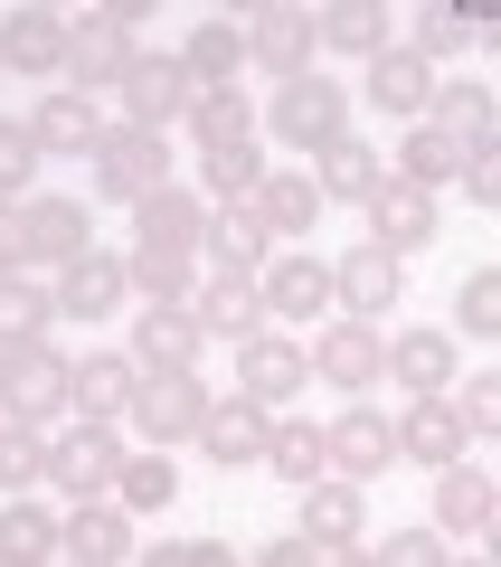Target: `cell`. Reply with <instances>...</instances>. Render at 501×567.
<instances>
[{
  "label": "cell",
  "instance_id": "cell-1",
  "mask_svg": "<svg viewBox=\"0 0 501 567\" xmlns=\"http://www.w3.org/2000/svg\"><path fill=\"white\" fill-rule=\"evenodd\" d=\"M256 123H275V142H284V152H331V142L350 133V85L313 66V76L275 85V104H256Z\"/></svg>",
  "mask_w": 501,
  "mask_h": 567
},
{
  "label": "cell",
  "instance_id": "cell-2",
  "mask_svg": "<svg viewBox=\"0 0 501 567\" xmlns=\"http://www.w3.org/2000/svg\"><path fill=\"white\" fill-rule=\"evenodd\" d=\"M200 416H208V388H200V369H152V379L133 388V406H123V425H133V445H142V454L200 445Z\"/></svg>",
  "mask_w": 501,
  "mask_h": 567
},
{
  "label": "cell",
  "instance_id": "cell-3",
  "mask_svg": "<svg viewBox=\"0 0 501 567\" xmlns=\"http://www.w3.org/2000/svg\"><path fill=\"white\" fill-rule=\"evenodd\" d=\"M190 95H200V85L181 76V58H171V48H133V66H123V85L104 95V114L133 123V133H161V142H171V123L190 114Z\"/></svg>",
  "mask_w": 501,
  "mask_h": 567
},
{
  "label": "cell",
  "instance_id": "cell-4",
  "mask_svg": "<svg viewBox=\"0 0 501 567\" xmlns=\"http://www.w3.org/2000/svg\"><path fill=\"white\" fill-rule=\"evenodd\" d=\"M123 425H85V416H67V425H48V492H76V502H104L114 492V473H123Z\"/></svg>",
  "mask_w": 501,
  "mask_h": 567
},
{
  "label": "cell",
  "instance_id": "cell-5",
  "mask_svg": "<svg viewBox=\"0 0 501 567\" xmlns=\"http://www.w3.org/2000/svg\"><path fill=\"white\" fill-rule=\"evenodd\" d=\"M123 66H133V29H123L104 0H95V10H67V66H58L67 95H95L104 104L123 85Z\"/></svg>",
  "mask_w": 501,
  "mask_h": 567
},
{
  "label": "cell",
  "instance_id": "cell-6",
  "mask_svg": "<svg viewBox=\"0 0 501 567\" xmlns=\"http://www.w3.org/2000/svg\"><path fill=\"white\" fill-rule=\"evenodd\" d=\"M303 360H313L321 388H341V398H369V388L388 379V331L379 322H321V341H303Z\"/></svg>",
  "mask_w": 501,
  "mask_h": 567
},
{
  "label": "cell",
  "instance_id": "cell-7",
  "mask_svg": "<svg viewBox=\"0 0 501 567\" xmlns=\"http://www.w3.org/2000/svg\"><path fill=\"white\" fill-rule=\"evenodd\" d=\"M237 39H246V66H265L275 85L313 76V58H321L313 10H294V0H265V10H246V20H237Z\"/></svg>",
  "mask_w": 501,
  "mask_h": 567
},
{
  "label": "cell",
  "instance_id": "cell-8",
  "mask_svg": "<svg viewBox=\"0 0 501 567\" xmlns=\"http://www.w3.org/2000/svg\"><path fill=\"white\" fill-rule=\"evenodd\" d=\"M161 181H171V142L133 133V123H104V142H95V189H104V199L133 208V199H152Z\"/></svg>",
  "mask_w": 501,
  "mask_h": 567
},
{
  "label": "cell",
  "instance_id": "cell-9",
  "mask_svg": "<svg viewBox=\"0 0 501 567\" xmlns=\"http://www.w3.org/2000/svg\"><path fill=\"white\" fill-rule=\"evenodd\" d=\"M407 303V265L379 256V246H350V256H331V312L341 322H388V312Z\"/></svg>",
  "mask_w": 501,
  "mask_h": 567
},
{
  "label": "cell",
  "instance_id": "cell-10",
  "mask_svg": "<svg viewBox=\"0 0 501 567\" xmlns=\"http://www.w3.org/2000/svg\"><path fill=\"white\" fill-rule=\"evenodd\" d=\"M321 464L341 473V483H360V492H369L388 464H398V425H388L379 406H360V398H350L341 416L321 425Z\"/></svg>",
  "mask_w": 501,
  "mask_h": 567
},
{
  "label": "cell",
  "instance_id": "cell-11",
  "mask_svg": "<svg viewBox=\"0 0 501 567\" xmlns=\"http://www.w3.org/2000/svg\"><path fill=\"white\" fill-rule=\"evenodd\" d=\"M20 237H29V265H76L85 246H95V208L85 199H67V189H29L20 199Z\"/></svg>",
  "mask_w": 501,
  "mask_h": 567
},
{
  "label": "cell",
  "instance_id": "cell-12",
  "mask_svg": "<svg viewBox=\"0 0 501 567\" xmlns=\"http://www.w3.org/2000/svg\"><path fill=\"white\" fill-rule=\"evenodd\" d=\"M303 379H313V360H303V341H284L275 322H265V331H246V341H237V398H246V406L284 416V398H294Z\"/></svg>",
  "mask_w": 501,
  "mask_h": 567
},
{
  "label": "cell",
  "instance_id": "cell-13",
  "mask_svg": "<svg viewBox=\"0 0 501 567\" xmlns=\"http://www.w3.org/2000/svg\"><path fill=\"white\" fill-rule=\"evenodd\" d=\"M256 303H265V322H275V331L331 322V256H275L256 275Z\"/></svg>",
  "mask_w": 501,
  "mask_h": 567
},
{
  "label": "cell",
  "instance_id": "cell-14",
  "mask_svg": "<svg viewBox=\"0 0 501 567\" xmlns=\"http://www.w3.org/2000/svg\"><path fill=\"white\" fill-rule=\"evenodd\" d=\"M0 416H10V425H39V435H48V416H67V360L48 341L0 360Z\"/></svg>",
  "mask_w": 501,
  "mask_h": 567
},
{
  "label": "cell",
  "instance_id": "cell-15",
  "mask_svg": "<svg viewBox=\"0 0 501 567\" xmlns=\"http://www.w3.org/2000/svg\"><path fill=\"white\" fill-rule=\"evenodd\" d=\"M29 123V142H39V162H95V142H104V104L95 95H67V85H48L39 95V114H20Z\"/></svg>",
  "mask_w": 501,
  "mask_h": 567
},
{
  "label": "cell",
  "instance_id": "cell-16",
  "mask_svg": "<svg viewBox=\"0 0 501 567\" xmlns=\"http://www.w3.org/2000/svg\"><path fill=\"white\" fill-rule=\"evenodd\" d=\"M48 303H58V322H114V312H123V256L85 246L76 265L48 275Z\"/></svg>",
  "mask_w": 501,
  "mask_h": 567
},
{
  "label": "cell",
  "instance_id": "cell-17",
  "mask_svg": "<svg viewBox=\"0 0 501 567\" xmlns=\"http://www.w3.org/2000/svg\"><path fill=\"white\" fill-rule=\"evenodd\" d=\"M436 227H444V208L426 199V189H407V181H379V199H369V246L379 256H426L436 246Z\"/></svg>",
  "mask_w": 501,
  "mask_h": 567
},
{
  "label": "cell",
  "instance_id": "cell-18",
  "mask_svg": "<svg viewBox=\"0 0 501 567\" xmlns=\"http://www.w3.org/2000/svg\"><path fill=\"white\" fill-rule=\"evenodd\" d=\"M67 66V10H0V76H58Z\"/></svg>",
  "mask_w": 501,
  "mask_h": 567
},
{
  "label": "cell",
  "instance_id": "cell-19",
  "mask_svg": "<svg viewBox=\"0 0 501 567\" xmlns=\"http://www.w3.org/2000/svg\"><path fill=\"white\" fill-rule=\"evenodd\" d=\"M133 388H142V369L123 360V350H95V360H67V416H85V425H123Z\"/></svg>",
  "mask_w": 501,
  "mask_h": 567
},
{
  "label": "cell",
  "instance_id": "cell-20",
  "mask_svg": "<svg viewBox=\"0 0 501 567\" xmlns=\"http://www.w3.org/2000/svg\"><path fill=\"white\" fill-rule=\"evenodd\" d=\"M200 350H208V331L190 322V303H142V322H133V350L123 360L152 379V369H200Z\"/></svg>",
  "mask_w": 501,
  "mask_h": 567
},
{
  "label": "cell",
  "instance_id": "cell-21",
  "mask_svg": "<svg viewBox=\"0 0 501 567\" xmlns=\"http://www.w3.org/2000/svg\"><path fill=\"white\" fill-rule=\"evenodd\" d=\"M265 406H246V398H208V416H200V454L218 473H256L265 464Z\"/></svg>",
  "mask_w": 501,
  "mask_h": 567
},
{
  "label": "cell",
  "instance_id": "cell-22",
  "mask_svg": "<svg viewBox=\"0 0 501 567\" xmlns=\"http://www.w3.org/2000/svg\"><path fill=\"white\" fill-rule=\"evenodd\" d=\"M58 558L67 567H133V520L114 502H76L58 520Z\"/></svg>",
  "mask_w": 501,
  "mask_h": 567
},
{
  "label": "cell",
  "instance_id": "cell-23",
  "mask_svg": "<svg viewBox=\"0 0 501 567\" xmlns=\"http://www.w3.org/2000/svg\"><path fill=\"white\" fill-rule=\"evenodd\" d=\"M388 379H398L407 398H454V379H463L454 331H398V341H388Z\"/></svg>",
  "mask_w": 501,
  "mask_h": 567
},
{
  "label": "cell",
  "instance_id": "cell-24",
  "mask_svg": "<svg viewBox=\"0 0 501 567\" xmlns=\"http://www.w3.org/2000/svg\"><path fill=\"white\" fill-rule=\"evenodd\" d=\"M388 425H398V464L444 473V464H463V454H473V435L454 425V406H444V398H407V416H388Z\"/></svg>",
  "mask_w": 501,
  "mask_h": 567
},
{
  "label": "cell",
  "instance_id": "cell-25",
  "mask_svg": "<svg viewBox=\"0 0 501 567\" xmlns=\"http://www.w3.org/2000/svg\"><path fill=\"white\" fill-rule=\"evenodd\" d=\"M426 529H436V539H482V529H492V473H482L473 454L436 473V520Z\"/></svg>",
  "mask_w": 501,
  "mask_h": 567
},
{
  "label": "cell",
  "instance_id": "cell-26",
  "mask_svg": "<svg viewBox=\"0 0 501 567\" xmlns=\"http://www.w3.org/2000/svg\"><path fill=\"white\" fill-rule=\"evenodd\" d=\"M360 520H369V492H360V483H341V473H321V483L303 492L294 539H313V548H350V539H360Z\"/></svg>",
  "mask_w": 501,
  "mask_h": 567
},
{
  "label": "cell",
  "instance_id": "cell-27",
  "mask_svg": "<svg viewBox=\"0 0 501 567\" xmlns=\"http://www.w3.org/2000/svg\"><path fill=\"white\" fill-rule=\"evenodd\" d=\"M190 322L208 331V341H246V331H265V303L246 275H200L190 284Z\"/></svg>",
  "mask_w": 501,
  "mask_h": 567
},
{
  "label": "cell",
  "instance_id": "cell-28",
  "mask_svg": "<svg viewBox=\"0 0 501 567\" xmlns=\"http://www.w3.org/2000/svg\"><path fill=\"white\" fill-rule=\"evenodd\" d=\"M181 123L200 133V152H237V142H265V123H256V95H246V85H200Z\"/></svg>",
  "mask_w": 501,
  "mask_h": 567
},
{
  "label": "cell",
  "instance_id": "cell-29",
  "mask_svg": "<svg viewBox=\"0 0 501 567\" xmlns=\"http://www.w3.org/2000/svg\"><path fill=\"white\" fill-rule=\"evenodd\" d=\"M200 275H208L200 246H133L123 256V293H142V303H190Z\"/></svg>",
  "mask_w": 501,
  "mask_h": 567
},
{
  "label": "cell",
  "instance_id": "cell-30",
  "mask_svg": "<svg viewBox=\"0 0 501 567\" xmlns=\"http://www.w3.org/2000/svg\"><path fill=\"white\" fill-rule=\"evenodd\" d=\"M208 237V199L181 181H161L152 199H133V246H200Z\"/></svg>",
  "mask_w": 501,
  "mask_h": 567
},
{
  "label": "cell",
  "instance_id": "cell-31",
  "mask_svg": "<svg viewBox=\"0 0 501 567\" xmlns=\"http://www.w3.org/2000/svg\"><path fill=\"white\" fill-rule=\"evenodd\" d=\"M379 181H388V162H379V152H369V142H331V152H313V189H321V208H331V199H341V208H369V199H379Z\"/></svg>",
  "mask_w": 501,
  "mask_h": 567
},
{
  "label": "cell",
  "instance_id": "cell-32",
  "mask_svg": "<svg viewBox=\"0 0 501 567\" xmlns=\"http://www.w3.org/2000/svg\"><path fill=\"white\" fill-rule=\"evenodd\" d=\"M246 218H256L265 237H313V218H321L313 171H265V181H256V199H246Z\"/></svg>",
  "mask_w": 501,
  "mask_h": 567
},
{
  "label": "cell",
  "instance_id": "cell-33",
  "mask_svg": "<svg viewBox=\"0 0 501 567\" xmlns=\"http://www.w3.org/2000/svg\"><path fill=\"white\" fill-rule=\"evenodd\" d=\"M200 256H208V275H246V284H256L265 265H275V237H265V227L246 218V208H208Z\"/></svg>",
  "mask_w": 501,
  "mask_h": 567
},
{
  "label": "cell",
  "instance_id": "cell-34",
  "mask_svg": "<svg viewBox=\"0 0 501 567\" xmlns=\"http://www.w3.org/2000/svg\"><path fill=\"white\" fill-rule=\"evenodd\" d=\"M426 95H436V66H426L407 39H388L379 58H369V104H379V114H407V123H417V114H426Z\"/></svg>",
  "mask_w": 501,
  "mask_h": 567
},
{
  "label": "cell",
  "instance_id": "cell-35",
  "mask_svg": "<svg viewBox=\"0 0 501 567\" xmlns=\"http://www.w3.org/2000/svg\"><path fill=\"white\" fill-rule=\"evenodd\" d=\"M58 520L67 511H48L39 492L0 502V567H58Z\"/></svg>",
  "mask_w": 501,
  "mask_h": 567
},
{
  "label": "cell",
  "instance_id": "cell-36",
  "mask_svg": "<svg viewBox=\"0 0 501 567\" xmlns=\"http://www.w3.org/2000/svg\"><path fill=\"white\" fill-rule=\"evenodd\" d=\"M388 29H398V20H388L379 0H331V10H313V39L341 48V58H360V66L388 48Z\"/></svg>",
  "mask_w": 501,
  "mask_h": 567
},
{
  "label": "cell",
  "instance_id": "cell-37",
  "mask_svg": "<svg viewBox=\"0 0 501 567\" xmlns=\"http://www.w3.org/2000/svg\"><path fill=\"white\" fill-rule=\"evenodd\" d=\"M454 171H463V142H444L436 123H407V142H398V162H388V181H407V189H454Z\"/></svg>",
  "mask_w": 501,
  "mask_h": 567
},
{
  "label": "cell",
  "instance_id": "cell-38",
  "mask_svg": "<svg viewBox=\"0 0 501 567\" xmlns=\"http://www.w3.org/2000/svg\"><path fill=\"white\" fill-rule=\"evenodd\" d=\"M104 502H114L123 520H142V511H171V502H181V464H171V454H142V445H133Z\"/></svg>",
  "mask_w": 501,
  "mask_h": 567
},
{
  "label": "cell",
  "instance_id": "cell-39",
  "mask_svg": "<svg viewBox=\"0 0 501 567\" xmlns=\"http://www.w3.org/2000/svg\"><path fill=\"white\" fill-rule=\"evenodd\" d=\"M417 123H436L444 142H463V152H473V142H492V85H473V76L436 85V95H426V114H417Z\"/></svg>",
  "mask_w": 501,
  "mask_h": 567
},
{
  "label": "cell",
  "instance_id": "cell-40",
  "mask_svg": "<svg viewBox=\"0 0 501 567\" xmlns=\"http://www.w3.org/2000/svg\"><path fill=\"white\" fill-rule=\"evenodd\" d=\"M48 322H58L48 284H39V275H0V360H10V350H39Z\"/></svg>",
  "mask_w": 501,
  "mask_h": 567
},
{
  "label": "cell",
  "instance_id": "cell-41",
  "mask_svg": "<svg viewBox=\"0 0 501 567\" xmlns=\"http://www.w3.org/2000/svg\"><path fill=\"white\" fill-rule=\"evenodd\" d=\"M171 58H181V76H190V85H237L246 39H237V20H200L181 48H171Z\"/></svg>",
  "mask_w": 501,
  "mask_h": 567
},
{
  "label": "cell",
  "instance_id": "cell-42",
  "mask_svg": "<svg viewBox=\"0 0 501 567\" xmlns=\"http://www.w3.org/2000/svg\"><path fill=\"white\" fill-rule=\"evenodd\" d=\"M265 464H275V483H284V492H313L321 473H331V464H321V425L275 416V425H265Z\"/></svg>",
  "mask_w": 501,
  "mask_h": 567
},
{
  "label": "cell",
  "instance_id": "cell-43",
  "mask_svg": "<svg viewBox=\"0 0 501 567\" xmlns=\"http://www.w3.org/2000/svg\"><path fill=\"white\" fill-rule=\"evenodd\" d=\"M265 171H275V162H265V142H237V152H200V199H208V208H246Z\"/></svg>",
  "mask_w": 501,
  "mask_h": 567
},
{
  "label": "cell",
  "instance_id": "cell-44",
  "mask_svg": "<svg viewBox=\"0 0 501 567\" xmlns=\"http://www.w3.org/2000/svg\"><path fill=\"white\" fill-rule=\"evenodd\" d=\"M473 39H492V20H482V10H444V0H426V10H417V39H407V48L436 66V58H463Z\"/></svg>",
  "mask_w": 501,
  "mask_h": 567
},
{
  "label": "cell",
  "instance_id": "cell-45",
  "mask_svg": "<svg viewBox=\"0 0 501 567\" xmlns=\"http://www.w3.org/2000/svg\"><path fill=\"white\" fill-rule=\"evenodd\" d=\"M39 483H48V435H39V425H10V416H0V492L20 502V492H39Z\"/></svg>",
  "mask_w": 501,
  "mask_h": 567
},
{
  "label": "cell",
  "instance_id": "cell-46",
  "mask_svg": "<svg viewBox=\"0 0 501 567\" xmlns=\"http://www.w3.org/2000/svg\"><path fill=\"white\" fill-rule=\"evenodd\" d=\"M454 331H463V341H501V275H492V265H473V275H463Z\"/></svg>",
  "mask_w": 501,
  "mask_h": 567
},
{
  "label": "cell",
  "instance_id": "cell-47",
  "mask_svg": "<svg viewBox=\"0 0 501 567\" xmlns=\"http://www.w3.org/2000/svg\"><path fill=\"white\" fill-rule=\"evenodd\" d=\"M39 142H29V123L20 114H0V199H29V189H39Z\"/></svg>",
  "mask_w": 501,
  "mask_h": 567
},
{
  "label": "cell",
  "instance_id": "cell-48",
  "mask_svg": "<svg viewBox=\"0 0 501 567\" xmlns=\"http://www.w3.org/2000/svg\"><path fill=\"white\" fill-rule=\"evenodd\" d=\"M444 406H454V425L473 435V445H482V435H501V379H492V369H482V379H454V398H444Z\"/></svg>",
  "mask_w": 501,
  "mask_h": 567
},
{
  "label": "cell",
  "instance_id": "cell-49",
  "mask_svg": "<svg viewBox=\"0 0 501 567\" xmlns=\"http://www.w3.org/2000/svg\"><path fill=\"white\" fill-rule=\"evenodd\" d=\"M454 189H463V199H473V208H501V142H473V152H463Z\"/></svg>",
  "mask_w": 501,
  "mask_h": 567
},
{
  "label": "cell",
  "instance_id": "cell-50",
  "mask_svg": "<svg viewBox=\"0 0 501 567\" xmlns=\"http://www.w3.org/2000/svg\"><path fill=\"white\" fill-rule=\"evenodd\" d=\"M369 567H444V539L436 529H398L388 548H369Z\"/></svg>",
  "mask_w": 501,
  "mask_h": 567
},
{
  "label": "cell",
  "instance_id": "cell-51",
  "mask_svg": "<svg viewBox=\"0 0 501 567\" xmlns=\"http://www.w3.org/2000/svg\"><path fill=\"white\" fill-rule=\"evenodd\" d=\"M0 275H29V237H20V199H0Z\"/></svg>",
  "mask_w": 501,
  "mask_h": 567
},
{
  "label": "cell",
  "instance_id": "cell-52",
  "mask_svg": "<svg viewBox=\"0 0 501 567\" xmlns=\"http://www.w3.org/2000/svg\"><path fill=\"white\" fill-rule=\"evenodd\" d=\"M181 558H190V567H246L227 539H181Z\"/></svg>",
  "mask_w": 501,
  "mask_h": 567
},
{
  "label": "cell",
  "instance_id": "cell-53",
  "mask_svg": "<svg viewBox=\"0 0 501 567\" xmlns=\"http://www.w3.org/2000/svg\"><path fill=\"white\" fill-rule=\"evenodd\" d=\"M246 567H313V539H275L265 558H246Z\"/></svg>",
  "mask_w": 501,
  "mask_h": 567
},
{
  "label": "cell",
  "instance_id": "cell-54",
  "mask_svg": "<svg viewBox=\"0 0 501 567\" xmlns=\"http://www.w3.org/2000/svg\"><path fill=\"white\" fill-rule=\"evenodd\" d=\"M313 567H369V548L350 539V548H313Z\"/></svg>",
  "mask_w": 501,
  "mask_h": 567
},
{
  "label": "cell",
  "instance_id": "cell-55",
  "mask_svg": "<svg viewBox=\"0 0 501 567\" xmlns=\"http://www.w3.org/2000/svg\"><path fill=\"white\" fill-rule=\"evenodd\" d=\"M58 567H67V558H58Z\"/></svg>",
  "mask_w": 501,
  "mask_h": 567
}]
</instances>
